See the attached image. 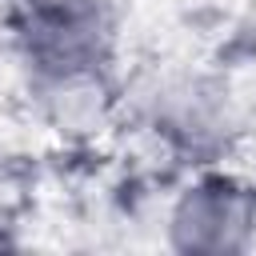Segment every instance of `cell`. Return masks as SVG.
Listing matches in <instances>:
<instances>
[{"label": "cell", "mask_w": 256, "mask_h": 256, "mask_svg": "<svg viewBox=\"0 0 256 256\" xmlns=\"http://www.w3.org/2000/svg\"><path fill=\"white\" fill-rule=\"evenodd\" d=\"M252 228V200L244 188L228 180H204L188 188V196L176 204L172 236L180 248L192 252H232L248 240Z\"/></svg>", "instance_id": "cell-1"}]
</instances>
